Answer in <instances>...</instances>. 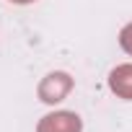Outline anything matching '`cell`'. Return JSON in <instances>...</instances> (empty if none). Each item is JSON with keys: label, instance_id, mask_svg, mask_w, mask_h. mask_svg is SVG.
Returning <instances> with one entry per match:
<instances>
[{"label": "cell", "instance_id": "obj_4", "mask_svg": "<svg viewBox=\"0 0 132 132\" xmlns=\"http://www.w3.org/2000/svg\"><path fill=\"white\" fill-rule=\"evenodd\" d=\"M119 44L127 54H132V23H127L122 31H119Z\"/></svg>", "mask_w": 132, "mask_h": 132}, {"label": "cell", "instance_id": "obj_3", "mask_svg": "<svg viewBox=\"0 0 132 132\" xmlns=\"http://www.w3.org/2000/svg\"><path fill=\"white\" fill-rule=\"evenodd\" d=\"M109 88L119 98L132 101V65H117L109 73Z\"/></svg>", "mask_w": 132, "mask_h": 132}, {"label": "cell", "instance_id": "obj_5", "mask_svg": "<svg viewBox=\"0 0 132 132\" xmlns=\"http://www.w3.org/2000/svg\"><path fill=\"white\" fill-rule=\"evenodd\" d=\"M11 3H18V5H29V3H34V0H11Z\"/></svg>", "mask_w": 132, "mask_h": 132}, {"label": "cell", "instance_id": "obj_1", "mask_svg": "<svg viewBox=\"0 0 132 132\" xmlns=\"http://www.w3.org/2000/svg\"><path fill=\"white\" fill-rule=\"evenodd\" d=\"M70 91H73V78L68 73H60V70L44 75L39 83V98L44 104H60V101L68 98Z\"/></svg>", "mask_w": 132, "mask_h": 132}, {"label": "cell", "instance_id": "obj_2", "mask_svg": "<svg viewBox=\"0 0 132 132\" xmlns=\"http://www.w3.org/2000/svg\"><path fill=\"white\" fill-rule=\"evenodd\" d=\"M83 119L75 111H52L39 119L36 132H80Z\"/></svg>", "mask_w": 132, "mask_h": 132}]
</instances>
